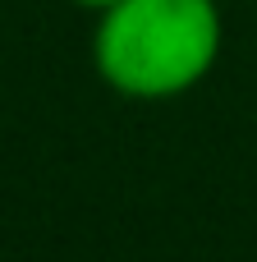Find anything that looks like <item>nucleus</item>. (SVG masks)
I'll return each mask as SVG.
<instances>
[{"label":"nucleus","instance_id":"nucleus-1","mask_svg":"<svg viewBox=\"0 0 257 262\" xmlns=\"http://www.w3.org/2000/svg\"><path fill=\"white\" fill-rule=\"evenodd\" d=\"M221 55L216 0H115L101 9L97 74L138 101H166L212 74Z\"/></svg>","mask_w":257,"mask_h":262},{"label":"nucleus","instance_id":"nucleus-2","mask_svg":"<svg viewBox=\"0 0 257 262\" xmlns=\"http://www.w3.org/2000/svg\"><path fill=\"white\" fill-rule=\"evenodd\" d=\"M78 5H87V9H110L115 0H78Z\"/></svg>","mask_w":257,"mask_h":262}]
</instances>
